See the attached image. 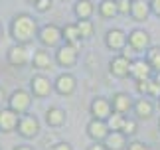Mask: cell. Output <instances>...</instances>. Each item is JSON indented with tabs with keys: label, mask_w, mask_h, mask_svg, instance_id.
<instances>
[{
	"label": "cell",
	"mask_w": 160,
	"mask_h": 150,
	"mask_svg": "<svg viewBox=\"0 0 160 150\" xmlns=\"http://www.w3.org/2000/svg\"><path fill=\"white\" fill-rule=\"evenodd\" d=\"M10 36L16 40V43L26 46V43L34 42V38L38 36V22L30 14H18L10 24Z\"/></svg>",
	"instance_id": "6da1fadb"
},
{
	"label": "cell",
	"mask_w": 160,
	"mask_h": 150,
	"mask_svg": "<svg viewBox=\"0 0 160 150\" xmlns=\"http://www.w3.org/2000/svg\"><path fill=\"white\" fill-rule=\"evenodd\" d=\"M30 105H32V95L24 89H16L12 91V95L8 97V109H12L18 115H26Z\"/></svg>",
	"instance_id": "7a4b0ae2"
},
{
	"label": "cell",
	"mask_w": 160,
	"mask_h": 150,
	"mask_svg": "<svg viewBox=\"0 0 160 150\" xmlns=\"http://www.w3.org/2000/svg\"><path fill=\"white\" fill-rule=\"evenodd\" d=\"M38 40L44 48H55V46H59V42L63 40V36H61V30L58 26L48 24V26H44L38 32Z\"/></svg>",
	"instance_id": "3957f363"
},
{
	"label": "cell",
	"mask_w": 160,
	"mask_h": 150,
	"mask_svg": "<svg viewBox=\"0 0 160 150\" xmlns=\"http://www.w3.org/2000/svg\"><path fill=\"white\" fill-rule=\"evenodd\" d=\"M18 132L24 138H34L36 134L40 132V121L34 115H22L20 121H18Z\"/></svg>",
	"instance_id": "277c9868"
},
{
	"label": "cell",
	"mask_w": 160,
	"mask_h": 150,
	"mask_svg": "<svg viewBox=\"0 0 160 150\" xmlns=\"http://www.w3.org/2000/svg\"><path fill=\"white\" fill-rule=\"evenodd\" d=\"M55 61H58L61 67H73L77 63V48L71 46V43L59 46L58 52H55Z\"/></svg>",
	"instance_id": "5b68a950"
},
{
	"label": "cell",
	"mask_w": 160,
	"mask_h": 150,
	"mask_svg": "<svg viewBox=\"0 0 160 150\" xmlns=\"http://www.w3.org/2000/svg\"><path fill=\"white\" fill-rule=\"evenodd\" d=\"M30 87H32V95L34 97H48L53 91V83L46 75H34L32 81H30Z\"/></svg>",
	"instance_id": "8992f818"
},
{
	"label": "cell",
	"mask_w": 160,
	"mask_h": 150,
	"mask_svg": "<svg viewBox=\"0 0 160 150\" xmlns=\"http://www.w3.org/2000/svg\"><path fill=\"white\" fill-rule=\"evenodd\" d=\"M111 132L107 127V121H99V118H91L87 124V134L93 142H103L107 138V134Z\"/></svg>",
	"instance_id": "52a82bcc"
},
{
	"label": "cell",
	"mask_w": 160,
	"mask_h": 150,
	"mask_svg": "<svg viewBox=\"0 0 160 150\" xmlns=\"http://www.w3.org/2000/svg\"><path fill=\"white\" fill-rule=\"evenodd\" d=\"M91 115L93 118H99V121H107V118L113 115V107H111V101L105 97H97L91 103Z\"/></svg>",
	"instance_id": "ba28073f"
},
{
	"label": "cell",
	"mask_w": 160,
	"mask_h": 150,
	"mask_svg": "<svg viewBox=\"0 0 160 150\" xmlns=\"http://www.w3.org/2000/svg\"><path fill=\"white\" fill-rule=\"evenodd\" d=\"M109 71H111V75H115V77H119V79L127 77V75L131 73V59L125 58L122 53L115 55V58L111 59V63H109Z\"/></svg>",
	"instance_id": "9c48e42d"
},
{
	"label": "cell",
	"mask_w": 160,
	"mask_h": 150,
	"mask_svg": "<svg viewBox=\"0 0 160 150\" xmlns=\"http://www.w3.org/2000/svg\"><path fill=\"white\" fill-rule=\"evenodd\" d=\"M105 43H107V48L109 49H125L127 48V43H128V38L127 34L122 32V30L119 28H113V30H109V32L105 34Z\"/></svg>",
	"instance_id": "30bf717a"
},
{
	"label": "cell",
	"mask_w": 160,
	"mask_h": 150,
	"mask_svg": "<svg viewBox=\"0 0 160 150\" xmlns=\"http://www.w3.org/2000/svg\"><path fill=\"white\" fill-rule=\"evenodd\" d=\"M128 46L134 49V53L144 52V49L150 46L148 32H144V30H132V32L128 34Z\"/></svg>",
	"instance_id": "8fae6325"
},
{
	"label": "cell",
	"mask_w": 160,
	"mask_h": 150,
	"mask_svg": "<svg viewBox=\"0 0 160 150\" xmlns=\"http://www.w3.org/2000/svg\"><path fill=\"white\" fill-rule=\"evenodd\" d=\"M128 75L134 81H146L152 75V67L146 59H134V61H131V73Z\"/></svg>",
	"instance_id": "7c38bea8"
},
{
	"label": "cell",
	"mask_w": 160,
	"mask_h": 150,
	"mask_svg": "<svg viewBox=\"0 0 160 150\" xmlns=\"http://www.w3.org/2000/svg\"><path fill=\"white\" fill-rule=\"evenodd\" d=\"M75 87H77L75 77L69 75V73H61V75H58V79L53 81V89L58 91L59 95H63V97L71 95V93L75 91Z\"/></svg>",
	"instance_id": "4fadbf2b"
},
{
	"label": "cell",
	"mask_w": 160,
	"mask_h": 150,
	"mask_svg": "<svg viewBox=\"0 0 160 150\" xmlns=\"http://www.w3.org/2000/svg\"><path fill=\"white\" fill-rule=\"evenodd\" d=\"M22 115L14 112L12 109H0V132H12L18 128V121Z\"/></svg>",
	"instance_id": "5bb4252c"
},
{
	"label": "cell",
	"mask_w": 160,
	"mask_h": 150,
	"mask_svg": "<svg viewBox=\"0 0 160 150\" xmlns=\"http://www.w3.org/2000/svg\"><path fill=\"white\" fill-rule=\"evenodd\" d=\"M8 63L14 67H22L28 63V49L22 43H16L8 49Z\"/></svg>",
	"instance_id": "9a60e30c"
},
{
	"label": "cell",
	"mask_w": 160,
	"mask_h": 150,
	"mask_svg": "<svg viewBox=\"0 0 160 150\" xmlns=\"http://www.w3.org/2000/svg\"><path fill=\"white\" fill-rule=\"evenodd\" d=\"M111 107H113V112L127 115V112L134 107V103H132V99L128 97V93H115L113 101H111Z\"/></svg>",
	"instance_id": "2e32d148"
},
{
	"label": "cell",
	"mask_w": 160,
	"mask_h": 150,
	"mask_svg": "<svg viewBox=\"0 0 160 150\" xmlns=\"http://www.w3.org/2000/svg\"><path fill=\"white\" fill-rule=\"evenodd\" d=\"M103 144L107 146V150H127V136L121 130H111Z\"/></svg>",
	"instance_id": "e0dca14e"
},
{
	"label": "cell",
	"mask_w": 160,
	"mask_h": 150,
	"mask_svg": "<svg viewBox=\"0 0 160 150\" xmlns=\"http://www.w3.org/2000/svg\"><path fill=\"white\" fill-rule=\"evenodd\" d=\"M131 14L137 22H144L150 14V2H146V0H134L132 8H131Z\"/></svg>",
	"instance_id": "ac0fdd59"
},
{
	"label": "cell",
	"mask_w": 160,
	"mask_h": 150,
	"mask_svg": "<svg viewBox=\"0 0 160 150\" xmlns=\"http://www.w3.org/2000/svg\"><path fill=\"white\" fill-rule=\"evenodd\" d=\"M32 65L36 67V69H50V67H52V55H50V52H46L44 48L36 49V53L32 58Z\"/></svg>",
	"instance_id": "d6986e66"
},
{
	"label": "cell",
	"mask_w": 160,
	"mask_h": 150,
	"mask_svg": "<svg viewBox=\"0 0 160 150\" xmlns=\"http://www.w3.org/2000/svg\"><path fill=\"white\" fill-rule=\"evenodd\" d=\"M134 112H137L138 118H150L152 112H154V105H152V101H148V99H138L137 103H134Z\"/></svg>",
	"instance_id": "ffe728a7"
},
{
	"label": "cell",
	"mask_w": 160,
	"mask_h": 150,
	"mask_svg": "<svg viewBox=\"0 0 160 150\" xmlns=\"http://www.w3.org/2000/svg\"><path fill=\"white\" fill-rule=\"evenodd\" d=\"M46 122L50 127H61L65 122V111L59 107H50L46 112Z\"/></svg>",
	"instance_id": "44dd1931"
},
{
	"label": "cell",
	"mask_w": 160,
	"mask_h": 150,
	"mask_svg": "<svg viewBox=\"0 0 160 150\" xmlns=\"http://www.w3.org/2000/svg\"><path fill=\"white\" fill-rule=\"evenodd\" d=\"M61 36H63L65 43H71V46H77V42L81 40L79 30H77V24H65V26L61 28Z\"/></svg>",
	"instance_id": "7402d4cb"
},
{
	"label": "cell",
	"mask_w": 160,
	"mask_h": 150,
	"mask_svg": "<svg viewBox=\"0 0 160 150\" xmlns=\"http://www.w3.org/2000/svg\"><path fill=\"white\" fill-rule=\"evenodd\" d=\"M91 14H93V4H91V0H79L75 4V16L79 20H89Z\"/></svg>",
	"instance_id": "603a6c76"
},
{
	"label": "cell",
	"mask_w": 160,
	"mask_h": 150,
	"mask_svg": "<svg viewBox=\"0 0 160 150\" xmlns=\"http://www.w3.org/2000/svg\"><path fill=\"white\" fill-rule=\"evenodd\" d=\"M99 14L103 18H113L119 14V8H117V0H103L99 4Z\"/></svg>",
	"instance_id": "cb8c5ba5"
},
{
	"label": "cell",
	"mask_w": 160,
	"mask_h": 150,
	"mask_svg": "<svg viewBox=\"0 0 160 150\" xmlns=\"http://www.w3.org/2000/svg\"><path fill=\"white\" fill-rule=\"evenodd\" d=\"M146 61L150 63L152 71L160 73V48H150L148 52H146Z\"/></svg>",
	"instance_id": "d4e9b609"
},
{
	"label": "cell",
	"mask_w": 160,
	"mask_h": 150,
	"mask_svg": "<svg viewBox=\"0 0 160 150\" xmlns=\"http://www.w3.org/2000/svg\"><path fill=\"white\" fill-rule=\"evenodd\" d=\"M77 30H79V36H81L83 40H87V38L93 36V22L91 20H79L77 22Z\"/></svg>",
	"instance_id": "484cf974"
},
{
	"label": "cell",
	"mask_w": 160,
	"mask_h": 150,
	"mask_svg": "<svg viewBox=\"0 0 160 150\" xmlns=\"http://www.w3.org/2000/svg\"><path fill=\"white\" fill-rule=\"evenodd\" d=\"M125 115H119V112H113L109 118H107V127L109 130H121L122 128V122H125Z\"/></svg>",
	"instance_id": "4316f807"
},
{
	"label": "cell",
	"mask_w": 160,
	"mask_h": 150,
	"mask_svg": "<svg viewBox=\"0 0 160 150\" xmlns=\"http://www.w3.org/2000/svg\"><path fill=\"white\" fill-rule=\"evenodd\" d=\"M121 132L125 134V136H131L137 132V121L134 118H125V122H122V128H121Z\"/></svg>",
	"instance_id": "83f0119b"
},
{
	"label": "cell",
	"mask_w": 160,
	"mask_h": 150,
	"mask_svg": "<svg viewBox=\"0 0 160 150\" xmlns=\"http://www.w3.org/2000/svg\"><path fill=\"white\" fill-rule=\"evenodd\" d=\"M148 95L160 99V83H158L156 79H150V81H148Z\"/></svg>",
	"instance_id": "f1b7e54d"
},
{
	"label": "cell",
	"mask_w": 160,
	"mask_h": 150,
	"mask_svg": "<svg viewBox=\"0 0 160 150\" xmlns=\"http://www.w3.org/2000/svg\"><path fill=\"white\" fill-rule=\"evenodd\" d=\"M127 150H150V146L142 140H132L127 144Z\"/></svg>",
	"instance_id": "f546056e"
},
{
	"label": "cell",
	"mask_w": 160,
	"mask_h": 150,
	"mask_svg": "<svg viewBox=\"0 0 160 150\" xmlns=\"http://www.w3.org/2000/svg\"><path fill=\"white\" fill-rule=\"evenodd\" d=\"M117 8H119L121 14H131L132 2H128V0H117Z\"/></svg>",
	"instance_id": "4dcf8cb0"
},
{
	"label": "cell",
	"mask_w": 160,
	"mask_h": 150,
	"mask_svg": "<svg viewBox=\"0 0 160 150\" xmlns=\"http://www.w3.org/2000/svg\"><path fill=\"white\" fill-rule=\"evenodd\" d=\"M52 8V0H38L36 2V10L38 12H48Z\"/></svg>",
	"instance_id": "1f68e13d"
},
{
	"label": "cell",
	"mask_w": 160,
	"mask_h": 150,
	"mask_svg": "<svg viewBox=\"0 0 160 150\" xmlns=\"http://www.w3.org/2000/svg\"><path fill=\"white\" fill-rule=\"evenodd\" d=\"M148 81H150V79H146V81H137V91L140 93V95H148Z\"/></svg>",
	"instance_id": "d6a6232c"
},
{
	"label": "cell",
	"mask_w": 160,
	"mask_h": 150,
	"mask_svg": "<svg viewBox=\"0 0 160 150\" xmlns=\"http://www.w3.org/2000/svg\"><path fill=\"white\" fill-rule=\"evenodd\" d=\"M150 10L156 16H160V0H150Z\"/></svg>",
	"instance_id": "836d02e7"
},
{
	"label": "cell",
	"mask_w": 160,
	"mask_h": 150,
	"mask_svg": "<svg viewBox=\"0 0 160 150\" xmlns=\"http://www.w3.org/2000/svg\"><path fill=\"white\" fill-rule=\"evenodd\" d=\"M52 150H73V148H71L69 142H58V144H55Z\"/></svg>",
	"instance_id": "e575fe53"
},
{
	"label": "cell",
	"mask_w": 160,
	"mask_h": 150,
	"mask_svg": "<svg viewBox=\"0 0 160 150\" xmlns=\"http://www.w3.org/2000/svg\"><path fill=\"white\" fill-rule=\"evenodd\" d=\"M87 150H107V146L103 144V142H93V144H91Z\"/></svg>",
	"instance_id": "d590c367"
},
{
	"label": "cell",
	"mask_w": 160,
	"mask_h": 150,
	"mask_svg": "<svg viewBox=\"0 0 160 150\" xmlns=\"http://www.w3.org/2000/svg\"><path fill=\"white\" fill-rule=\"evenodd\" d=\"M4 101H8V97H6V91L2 89V87H0V107L4 105Z\"/></svg>",
	"instance_id": "8d00e7d4"
},
{
	"label": "cell",
	"mask_w": 160,
	"mask_h": 150,
	"mask_svg": "<svg viewBox=\"0 0 160 150\" xmlns=\"http://www.w3.org/2000/svg\"><path fill=\"white\" fill-rule=\"evenodd\" d=\"M14 150H34V148L28 144H18V146H14Z\"/></svg>",
	"instance_id": "74e56055"
},
{
	"label": "cell",
	"mask_w": 160,
	"mask_h": 150,
	"mask_svg": "<svg viewBox=\"0 0 160 150\" xmlns=\"http://www.w3.org/2000/svg\"><path fill=\"white\" fill-rule=\"evenodd\" d=\"M156 81H158V83H160V73H158V75H156Z\"/></svg>",
	"instance_id": "f35d334b"
},
{
	"label": "cell",
	"mask_w": 160,
	"mask_h": 150,
	"mask_svg": "<svg viewBox=\"0 0 160 150\" xmlns=\"http://www.w3.org/2000/svg\"><path fill=\"white\" fill-rule=\"evenodd\" d=\"M28 2H34V4H36V2H38V0H28Z\"/></svg>",
	"instance_id": "ab89813d"
},
{
	"label": "cell",
	"mask_w": 160,
	"mask_h": 150,
	"mask_svg": "<svg viewBox=\"0 0 160 150\" xmlns=\"http://www.w3.org/2000/svg\"><path fill=\"white\" fill-rule=\"evenodd\" d=\"M0 38H2V26H0Z\"/></svg>",
	"instance_id": "60d3db41"
},
{
	"label": "cell",
	"mask_w": 160,
	"mask_h": 150,
	"mask_svg": "<svg viewBox=\"0 0 160 150\" xmlns=\"http://www.w3.org/2000/svg\"><path fill=\"white\" fill-rule=\"evenodd\" d=\"M128 2H134V0H128Z\"/></svg>",
	"instance_id": "b9f144b4"
},
{
	"label": "cell",
	"mask_w": 160,
	"mask_h": 150,
	"mask_svg": "<svg viewBox=\"0 0 160 150\" xmlns=\"http://www.w3.org/2000/svg\"><path fill=\"white\" fill-rule=\"evenodd\" d=\"M0 150H2V146H0Z\"/></svg>",
	"instance_id": "7bdbcfd3"
},
{
	"label": "cell",
	"mask_w": 160,
	"mask_h": 150,
	"mask_svg": "<svg viewBox=\"0 0 160 150\" xmlns=\"http://www.w3.org/2000/svg\"><path fill=\"white\" fill-rule=\"evenodd\" d=\"M158 103H160V99H158Z\"/></svg>",
	"instance_id": "ee69618b"
},
{
	"label": "cell",
	"mask_w": 160,
	"mask_h": 150,
	"mask_svg": "<svg viewBox=\"0 0 160 150\" xmlns=\"http://www.w3.org/2000/svg\"><path fill=\"white\" fill-rule=\"evenodd\" d=\"M158 127H160V122H158Z\"/></svg>",
	"instance_id": "f6af8a7d"
}]
</instances>
